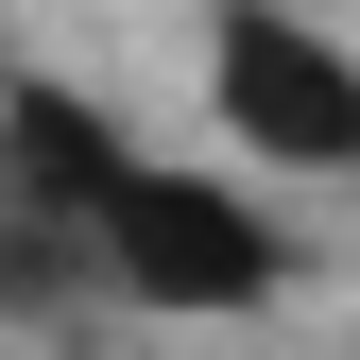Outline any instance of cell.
Returning <instances> with one entry per match:
<instances>
[{
    "mask_svg": "<svg viewBox=\"0 0 360 360\" xmlns=\"http://www.w3.org/2000/svg\"><path fill=\"white\" fill-rule=\"evenodd\" d=\"M86 326H103V257H86V223L0 206V343H86Z\"/></svg>",
    "mask_w": 360,
    "mask_h": 360,
    "instance_id": "277c9868",
    "label": "cell"
},
{
    "mask_svg": "<svg viewBox=\"0 0 360 360\" xmlns=\"http://www.w3.org/2000/svg\"><path fill=\"white\" fill-rule=\"evenodd\" d=\"M0 86H18V52H0Z\"/></svg>",
    "mask_w": 360,
    "mask_h": 360,
    "instance_id": "5b68a950",
    "label": "cell"
},
{
    "mask_svg": "<svg viewBox=\"0 0 360 360\" xmlns=\"http://www.w3.org/2000/svg\"><path fill=\"white\" fill-rule=\"evenodd\" d=\"M86 257H103V309H138V326H257L309 240L223 155H120V189L86 206Z\"/></svg>",
    "mask_w": 360,
    "mask_h": 360,
    "instance_id": "6da1fadb",
    "label": "cell"
},
{
    "mask_svg": "<svg viewBox=\"0 0 360 360\" xmlns=\"http://www.w3.org/2000/svg\"><path fill=\"white\" fill-rule=\"evenodd\" d=\"M206 120L257 189H343L360 172V34L326 0H206Z\"/></svg>",
    "mask_w": 360,
    "mask_h": 360,
    "instance_id": "7a4b0ae2",
    "label": "cell"
},
{
    "mask_svg": "<svg viewBox=\"0 0 360 360\" xmlns=\"http://www.w3.org/2000/svg\"><path fill=\"white\" fill-rule=\"evenodd\" d=\"M120 155H138V138H120L86 86H52V69H18V86H0V206H34V223H86V206L120 189Z\"/></svg>",
    "mask_w": 360,
    "mask_h": 360,
    "instance_id": "3957f363",
    "label": "cell"
}]
</instances>
